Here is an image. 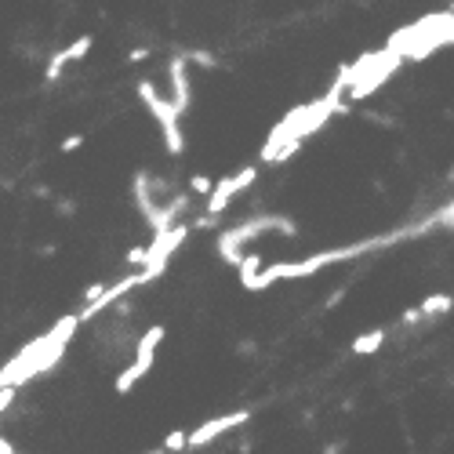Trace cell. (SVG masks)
I'll return each instance as SVG.
<instances>
[{
    "label": "cell",
    "mask_w": 454,
    "mask_h": 454,
    "mask_svg": "<svg viewBox=\"0 0 454 454\" xmlns=\"http://www.w3.org/2000/svg\"><path fill=\"white\" fill-rule=\"evenodd\" d=\"M338 451H342V444H331V447H327L324 454H338Z\"/></svg>",
    "instance_id": "ac0fdd59"
},
{
    "label": "cell",
    "mask_w": 454,
    "mask_h": 454,
    "mask_svg": "<svg viewBox=\"0 0 454 454\" xmlns=\"http://www.w3.org/2000/svg\"><path fill=\"white\" fill-rule=\"evenodd\" d=\"M251 422V411L244 407V411H233V414H222V418H211V422H204L200 429H193L189 433V451L193 447H207L211 440H218L222 433H233L236 425H247Z\"/></svg>",
    "instance_id": "5b68a950"
},
{
    "label": "cell",
    "mask_w": 454,
    "mask_h": 454,
    "mask_svg": "<svg viewBox=\"0 0 454 454\" xmlns=\"http://www.w3.org/2000/svg\"><path fill=\"white\" fill-rule=\"evenodd\" d=\"M255 179H258V168H244V171H236L233 179L214 182V189H211V196H207L204 211H207V214H222V211L236 200V193H244V189L255 182Z\"/></svg>",
    "instance_id": "277c9868"
},
{
    "label": "cell",
    "mask_w": 454,
    "mask_h": 454,
    "mask_svg": "<svg viewBox=\"0 0 454 454\" xmlns=\"http://www.w3.org/2000/svg\"><path fill=\"white\" fill-rule=\"evenodd\" d=\"M163 447L168 451H189V433L185 429H174V433H168V440H163Z\"/></svg>",
    "instance_id": "7c38bea8"
},
{
    "label": "cell",
    "mask_w": 454,
    "mask_h": 454,
    "mask_svg": "<svg viewBox=\"0 0 454 454\" xmlns=\"http://www.w3.org/2000/svg\"><path fill=\"white\" fill-rule=\"evenodd\" d=\"M168 73H171V102L179 106V113H185L189 102H193V91H189V58L185 55H174L171 66H168Z\"/></svg>",
    "instance_id": "52a82bcc"
},
{
    "label": "cell",
    "mask_w": 454,
    "mask_h": 454,
    "mask_svg": "<svg viewBox=\"0 0 454 454\" xmlns=\"http://www.w3.org/2000/svg\"><path fill=\"white\" fill-rule=\"evenodd\" d=\"M382 345H385V331H382V327H378V331H367V334H360L356 342L349 345V349L356 352V356H367V352H378Z\"/></svg>",
    "instance_id": "9c48e42d"
},
{
    "label": "cell",
    "mask_w": 454,
    "mask_h": 454,
    "mask_svg": "<svg viewBox=\"0 0 454 454\" xmlns=\"http://www.w3.org/2000/svg\"><path fill=\"white\" fill-rule=\"evenodd\" d=\"M146 58H149L146 47H135V52H128V62H146Z\"/></svg>",
    "instance_id": "e0dca14e"
},
{
    "label": "cell",
    "mask_w": 454,
    "mask_h": 454,
    "mask_svg": "<svg viewBox=\"0 0 454 454\" xmlns=\"http://www.w3.org/2000/svg\"><path fill=\"white\" fill-rule=\"evenodd\" d=\"M422 309H425V317H444V313L454 309V298L451 295H429L422 302Z\"/></svg>",
    "instance_id": "8fae6325"
},
{
    "label": "cell",
    "mask_w": 454,
    "mask_h": 454,
    "mask_svg": "<svg viewBox=\"0 0 454 454\" xmlns=\"http://www.w3.org/2000/svg\"><path fill=\"white\" fill-rule=\"evenodd\" d=\"M84 146V135H69L66 142H62V153H73V149H80Z\"/></svg>",
    "instance_id": "2e32d148"
},
{
    "label": "cell",
    "mask_w": 454,
    "mask_h": 454,
    "mask_svg": "<svg viewBox=\"0 0 454 454\" xmlns=\"http://www.w3.org/2000/svg\"><path fill=\"white\" fill-rule=\"evenodd\" d=\"M146 454H168V447H157V451H146Z\"/></svg>",
    "instance_id": "d6986e66"
},
{
    "label": "cell",
    "mask_w": 454,
    "mask_h": 454,
    "mask_svg": "<svg viewBox=\"0 0 454 454\" xmlns=\"http://www.w3.org/2000/svg\"><path fill=\"white\" fill-rule=\"evenodd\" d=\"M160 338H163V327L157 324V327H149V331L138 338V356L142 360H153L157 356V345H160Z\"/></svg>",
    "instance_id": "30bf717a"
},
{
    "label": "cell",
    "mask_w": 454,
    "mask_h": 454,
    "mask_svg": "<svg viewBox=\"0 0 454 454\" xmlns=\"http://www.w3.org/2000/svg\"><path fill=\"white\" fill-rule=\"evenodd\" d=\"M91 44H95V36H87V33H84V36H77V41H73L69 47L55 52V58L47 62V73H44V77L52 80V84H55V80H62V69H66L69 62H80L87 52H91Z\"/></svg>",
    "instance_id": "8992f818"
},
{
    "label": "cell",
    "mask_w": 454,
    "mask_h": 454,
    "mask_svg": "<svg viewBox=\"0 0 454 454\" xmlns=\"http://www.w3.org/2000/svg\"><path fill=\"white\" fill-rule=\"evenodd\" d=\"M436 225H440V229H454V200H451L447 207L436 211Z\"/></svg>",
    "instance_id": "5bb4252c"
},
{
    "label": "cell",
    "mask_w": 454,
    "mask_h": 454,
    "mask_svg": "<svg viewBox=\"0 0 454 454\" xmlns=\"http://www.w3.org/2000/svg\"><path fill=\"white\" fill-rule=\"evenodd\" d=\"M403 66V55L400 52H393V47H382V58H378L374 62V66L367 69V73H363V77L356 80V84H352L349 87V91H345V102L352 106V102H363V98H367V95H374L378 91V87H382L389 77H393V73Z\"/></svg>",
    "instance_id": "3957f363"
},
{
    "label": "cell",
    "mask_w": 454,
    "mask_h": 454,
    "mask_svg": "<svg viewBox=\"0 0 454 454\" xmlns=\"http://www.w3.org/2000/svg\"><path fill=\"white\" fill-rule=\"evenodd\" d=\"M189 189H193V193H200V196H211L214 182L207 179V174H193V179H189Z\"/></svg>",
    "instance_id": "4fadbf2b"
},
{
    "label": "cell",
    "mask_w": 454,
    "mask_h": 454,
    "mask_svg": "<svg viewBox=\"0 0 454 454\" xmlns=\"http://www.w3.org/2000/svg\"><path fill=\"white\" fill-rule=\"evenodd\" d=\"M280 233V236H295L298 229H295V222L291 218H280V214H262V218H255V222H244V225H233V229H225L222 236H218V251H222V258L229 262V266L236 269L244 262V244L247 240H255V236H262V233Z\"/></svg>",
    "instance_id": "6da1fadb"
},
{
    "label": "cell",
    "mask_w": 454,
    "mask_h": 454,
    "mask_svg": "<svg viewBox=\"0 0 454 454\" xmlns=\"http://www.w3.org/2000/svg\"><path fill=\"white\" fill-rule=\"evenodd\" d=\"M149 367H153V360L135 356L131 367H124V374H117V382H113V385H117V393H120V396H128V393H131V385L138 382V378H146V374H149Z\"/></svg>",
    "instance_id": "ba28073f"
},
{
    "label": "cell",
    "mask_w": 454,
    "mask_h": 454,
    "mask_svg": "<svg viewBox=\"0 0 454 454\" xmlns=\"http://www.w3.org/2000/svg\"><path fill=\"white\" fill-rule=\"evenodd\" d=\"M138 95H142V102H146L149 113L157 117L160 131H163V146H168V153H171V157H179V153H182V146H185V142H182V128H179V117H182L179 106H174L171 98H160V95H157V87L149 84V80L138 84Z\"/></svg>",
    "instance_id": "7a4b0ae2"
},
{
    "label": "cell",
    "mask_w": 454,
    "mask_h": 454,
    "mask_svg": "<svg viewBox=\"0 0 454 454\" xmlns=\"http://www.w3.org/2000/svg\"><path fill=\"white\" fill-rule=\"evenodd\" d=\"M15 396H19V385H0V411H8Z\"/></svg>",
    "instance_id": "9a60e30c"
}]
</instances>
